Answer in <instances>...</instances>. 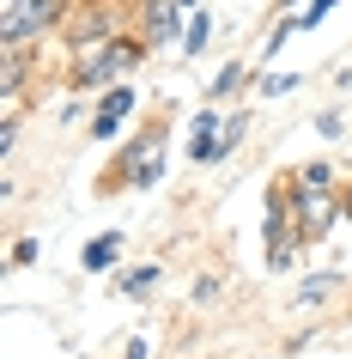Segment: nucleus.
Returning <instances> with one entry per match:
<instances>
[{
  "label": "nucleus",
  "instance_id": "obj_1",
  "mask_svg": "<svg viewBox=\"0 0 352 359\" xmlns=\"http://www.w3.org/2000/svg\"><path fill=\"white\" fill-rule=\"evenodd\" d=\"M140 55H146V37H115V43L73 49V86L79 92H110L140 67Z\"/></svg>",
  "mask_w": 352,
  "mask_h": 359
},
{
  "label": "nucleus",
  "instance_id": "obj_2",
  "mask_svg": "<svg viewBox=\"0 0 352 359\" xmlns=\"http://www.w3.org/2000/svg\"><path fill=\"white\" fill-rule=\"evenodd\" d=\"M67 13H73V0H0V37L6 49H24L43 31H61Z\"/></svg>",
  "mask_w": 352,
  "mask_h": 359
},
{
  "label": "nucleus",
  "instance_id": "obj_3",
  "mask_svg": "<svg viewBox=\"0 0 352 359\" xmlns=\"http://www.w3.org/2000/svg\"><path fill=\"white\" fill-rule=\"evenodd\" d=\"M158 177H164V128H146L140 140L122 147V158L110 170V189H152Z\"/></svg>",
  "mask_w": 352,
  "mask_h": 359
},
{
  "label": "nucleus",
  "instance_id": "obj_4",
  "mask_svg": "<svg viewBox=\"0 0 352 359\" xmlns=\"http://www.w3.org/2000/svg\"><path fill=\"white\" fill-rule=\"evenodd\" d=\"M128 19V13H115V0H85V6H73L67 13V43L73 49H92V43H115V25Z\"/></svg>",
  "mask_w": 352,
  "mask_h": 359
},
{
  "label": "nucleus",
  "instance_id": "obj_5",
  "mask_svg": "<svg viewBox=\"0 0 352 359\" xmlns=\"http://www.w3.org/2000/svg\"><path fill=\"white\" fill-rule=\"evenodd\" d=\"M292 213H297V231L316 244V238H328V231H334V219L346 213V201H340L334 189H297V183H292Z\"/></svg>",
  "mask_w": 352,
  "mask_h": 359
},
{
  "label": "nucleus",
  "instance_id": "obj_6",
  "mask_svg": "<svg viewBox=\"0 0 352 359\" xmlns=\"http://www.w3.org/2000/svg\"><path fill=\"white\" fill-rule=\"evenodd\" d=\"M183 31H188V6L183 0H146V6H140V37H146V49L183 43Z\"/></svg>",
  "mask_w": 352,
  "mask_h": 359
},
{
  "label": "nucleus",
  "instance_id": "obj_7",
  "mask_svg": "<svg viewBox=\"0 0 352 359\" xmlns=\"http://www.w3.org/2000/svg\"><path fill=\"white\" fill-rule=\"evenodd\" d=\"M134 116V86L122 79V86H110V92H97V116H92V134L97 140H110L122 122Z\"/></svg>",
  "mask_w": 352,
  "mask_h": 359
},
{
  "label": "nucleus",
  "instance_id": "obj_8",
  "mask_svg": "<svg viewBox=\"0 0 352 359\" xmlns=\"http://www.w3.org/2000/svg\"><path fill=\"white\" fill-rule=\"evenodd\" d=\"M219 128H225L219 110H195V134H188V158L195 165H219Z\"/></svg>",
  "mask_w": 352,
  "mask_h": 359
},
{
  "label": "nucleus",
  "instance_id": "obj_9",
  "mask_svg": "<svg viewBox=\"0 0 352 359\" xmlns=\"http://www.w3.org/2000/svg\"><path fill=\"white\" fill-rule=\"evenodd\" d=\"M115 256H122V231H104V238H92V244L79 250V268H85V274H104Z\"/></svg>",
  "mask_w": 352,
  "mask_h": 359
},
{
  "label": "nucleus",
  "instance_id": "obj_10",
  "mask_svg": "<svg viewBox=\"0 0 352 359\" xmlns=\"http://www.w3.org/2000/svg\"><path fill=\"white\" fill-rule=\"evenodd\" d=\"M334 286H340V274H334V268H328V274H310V280L297 286V311H316V304L328 299Z\"/></svg>",
  "mask_w": 352,
  "mask_h": 359
},
{
  "label": "nucleus",
  "instance_id": "obj_11",
  "mask_svg": "<svg viewBox=\"0 0 352 359\" xmlns=\"http://www.w3.org/2000/svg\"><path fill=\"white\" fill-rule=\"evenodd\" d=\"M206 37H213V19H206L201 6H195V13H188V31H183V55L195 61V55L206 49Z\"/></svg>",
  "mask_w": 352,
  "mask_h": 359
},
{
  "label": "nucleus",
  "instance_id": "obj_12",
  "mask_svg": "<svg viewBox=\"0 0 352 359\" xmlns=\"http://www.w3.org/2000/svg\"><path fill=\"white\" fill-rule=\"evenodd\" d=\"M292 183H297V189H334V165H328V158H316V165L297 170Z\"/></svg>",
  "mask_w": 352,
  "mask_h": 359
},
{
  "label": "nucleus",
  "instance_id": "obj_13",
  "mask_svg": "<svg viewBox=\"0 0 352 359\" xmlns=\"http://www.w3.org/2000/svg\"><path fill=\"white\" fill-rule=\"evenodd\" d=\"M243 128H249V116H243V110H231V116H225V128H219V158H231V152H237Z\"/></svg>",
  "mask_w": 352,
  "mask_h": 359
},
{
  "label": "nucleus",
  "instance_id": "obj_14",
  "mask_svg": "<svg viewBox=\"0 0 352 359\" xmlns=\"http://www.w3.org/2000/svg\"><path fill=\"white\" fill-rule=\"evenodd\" d=\"M152 280H158V268H122V274H115V286H122V292H152Z\"/></svg>",
  "mask_w": 352,
  "mask_h": 359
},
{
  "label": "nucleus",
  "instance_id": "obj_15",
  "mask_svg": "<svg viewBox=\"0 0 352 359\" xmlns=\"http://www.w3.org/2000/svg\"><path fill=\"white\" fill-rule=\"evenodd\" d=\"M243 74H249V67H243V61H231V67H219V74H213V86H206V92H213V97L237 92V86H243Z\"/></svg>",
  "mask_w": 352,
  "mask_h": 359
},
{
  "label": "nucleus",
  "instance_id": "obj_16",
  "mask_svg": "<svg viewBox=\"0 0 352 359\" xmlns=\"http://www.w3.org/2000/svg\"><path fill=\"white\" fill-rule=\"evenodd\" d=\"M297 92V74H261V97H286Z\"/></svg>",
  "mask_w": 352,
  "mask_h": 359
},
{
  "label": "nucleus",
  "instance_id": "obj_17",
  "mask_svg": "<svg viewBox=\"0 0 352 359\" xmlns=\"http://www.w3.org/2000/svg\"><path fill=\"white\" fill-rule=\"evenodd\" d=\"M334 6H340V0H310V13H297V31H310V25H322L334 13Z\"/></svg>",
  "mask_w": 352,
  "mask_h": 359
},
{
  "label": "nucleus",
  "instance_id": "obj_18",
  "mask_svg": "<svg viewBox=\"0 0 352 359\" xmlns=\"http://www.w3.org/2000/svg\"><path fill=\"white\" fill-rule=\"evenodd\" d=\"M340 128H346V122H340L334 110H322V116H316V134H328V140H340Z\"/></svg>",
  "mask_w": 352,
  "mask_h": 359
},
{
  "label": "nucleus",
  "instance_id": "obj_19",
  "mask_svg": "<svg viewBox=\"0 0 352 359\" xmlns=\"http://www.w3.org/2000/svg\"><path fill=\"white\" fill-rule=\"evenodd\" d=\"M195 299H201V304L219 299V274H201V280H195Z\"/></svg>",
  "mask_w": 352,
  "mask_h": 359
},
{
  "label": "nucleus",
  "instance_id": "obj_20",
  "mask_svg": "<svg viewBox=\"0 0 352 359\" xmlns=\"http://www.w3.org/2000/svg\"><path fill=\"white\" fill-rule=\"evenodd\" d=\"M122 359H152V341H146V335H134V341H128V353H122Z\"/></svg>",
  "mask_w": 352,
  "mask_h": 359
},
{
  "label": "nucleus",
  "instance_id": "obj_21",
  "mask_svg": "<svg viewBox=\"0 0 352 359\" xmlns=\"http://www.w3.org/2000/svg\"><path fill=\"white\" fill-rule=\"evenodd\" d=\"M340 201H346V219H352V189H346V195H340Z\"/></svg>",
  "mask_w": 352,
  "mask_h": 359
},
{
  "label": "nucleus",
  "instance_id": "obj_22",
  "mask_svg": "<svg viewBox=\"0 0 352 359\" xmlns=\"http://www.w3.org/2000/svg\"><path fill=\"white\" fill-rule=\"evenodd\" d=\"M183 6H188V13H195V6H201V0H183Z\"/></svg>",
  "mask_w": 352,
  "mask_h": 359
}]
</instances>
